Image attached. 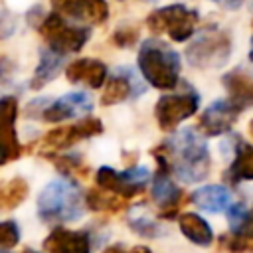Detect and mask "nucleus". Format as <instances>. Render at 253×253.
<instances>
[{"instance_id": "obj_1", "label": "nucleus", "mask_w": 253, "mask_h": 253, "mask_svg": "<svg viewBox=\"0 0 253 253\" xmlns=\"http://www.w3.org/2000/svg\"><path fill=\"white\" fill-rule=\"evenodd\" d=\"M152 154H160L168 162L170 172L186 184L206 180L211 168L208 144L192 128H184L172 134L168 140L154 146Z\"/></svg>"}, {"instance_id": "obj_2", "label": "nucleus", "mask_w": 253, "mask_h": 253, "mask_svg": "<svg viewBox=\"0 0 253 253\" xmlns=\"http://www.w3.org/2000/svg\"><path fill=\"white\" fill-rule=\"evenodd\" d=\"M138 69L156 89L170 91L180 81V55L160 40H144L138 49Z\"/></svg>"}, {"instance_id": "obj_3", "label": "nucleus", "mask_w": 253, "mask_h": 253, "mask_svg": "<svg viewBox=\"0 0 253 253\" xmlns=\"http://www.w3.org/2000/svg\"><path fill=\"white\" fill-rule=\"evenodd\" d=\"M38 215L45 223L73 221L83 215L81 192L67 180H51L38 196Z\"/></svg>"}, {"instance_id": "obj_4", "label": "nucleus", "mask_w": 253, "mask_h": 253, "mask_svg": "<svg viewBox=\"0 0 253 253\" xmlns=\"http://www.w3.org/2000/svg\"><path fill=\"white\" fill-rule=\"evenodd\" d=\"M184 55L188 63L198 69L221 67L229 61L231 55V36L219 28L206 30L186 47Z\"/></svg>"}, {"instance_id": "obj_5", "label": "nucleus", "mask_w": 253, "mask_h": 253, "mask_svg": "<svg viewBox=\"0 0 253 253\" xmlns=\"http://www.w3.org/2000/svg\"><path fill=\"white\" fill-rule=\"evenodd\" d=\"M200 14L184 4H170L164 8H156L148 14L146 26L152 34H166L174 42H186L194 36Z\"/></svg>"}, {"instance_id": "obj_6", "label": "nucleus", "mask_w": 253, "mask_h": 253, "mask_svg": "<svg viewBox=\"0 0 253 253\" xmlns=\"http://www.w3.org/2000/svg\"><path fill=\"white\" fill-rule=\"evenodd\" d=\"M36 26H38V32L42 34V38L47 42V47L61 55L79 51L91 36V32L87 28L67 24L61 18V14H57V12L43 16L42 20H38Z\"/></svg>"}, {"instance_id": "obj_7", "label": "nucleus", "mask_w": 253, "mask_h": 253, "mask_svg": "<svg viewBox=\"0 0 253 253\" xmlns=\"http://www.w3.org/2000/svg\"><path fill=\"white\" fill-rule=\"evenodd\" d=\"M148 180H150V172L144 166H134L125 172H117L111 166H103L95 174V182L101 190L109 194H117L125 200L142 194Z\"/></svg>"}, {"instance_id": "obj_8", "label": "nucleus", "mask_w": 253, "mask_h": 253, "mask_svg": "<svg viewBox=\"0 0 253 253\" xmlns=\"http://www.w3.org/2000/svg\"><path fill=\"white\" fill-rule=\"evenodd\" d=\"M200 107V95L196 91L162 95L154 107L158 126L162 130H174L182 121L190 119Z\"/></svg>"}, {"instance_id": "obj_9", "label": "nucleus", "mask_w": 253, "mask_h": 253, "mask_svg": "<svg viewBox=\"0 0 253 253\" xmlns=\"http://www.w3.org/2000/svg\"><path fill=\"white\" fill-rule=\"evenodd\" d=\"M156 158V172L152 174V184H150V194H152V200L162 208L160 211V217H174L178 213V208L184 200V194L182 190L172 182L170 178V166L168 162L160 156V154H152Z\"/></svg>"}, {"instance_id": "obj_10", "label": "nucleus", "mask_w": 253, "mask_h": 253, "mask_svg": "<svg viewBox=\"0 0 253 253\" xmlns=\"http://www.w3.org/2000/svg\"><path fill=\"white\" fill-rule=\"evenodd\" d=\"M103 132V123L97 117H85L75 125L69 126H55L53 130H49L43 138H42V146L43 148H51V150H61L67 148L83 138H91Z\"/></svg>"}, {"instance_id": "obj_11", "label": "nucleus", "mask_w": 253, "mask_h": 253, "mask_svg": "<svg viewBox=\"0 0 253 253\" xmlns=\"http://www.w3.org/2000/svg\"><path fill=\"white\" fill-rule=\"evenodd\" d=\"M239 113L241 111L231 101L217 99V101H213L211 105L206 107V111L200 115L196 126L206 136H219V134L227 132L233 126V123L237 121Z\"/></svg>"}, {"instance_id": "obj_12", "label": "nucleus", "mask_w": 253, "mask_h": 253, "mask_svg": "<svg viewBox=\"0 0 253 253\" xmlns=\"http://www.w3.org/2000/svg\"><path fill=\"white\" fill-rule=\"evenodd\" d=\"M49 4L57 14L83 24H101L109 18V6L105 0H49Z\"/></svg>"}, {"instance_id": "obj_13", "label": "nucleus", "mask_w": 253, "mask_h": 253, "mask_svg": "<svg viewBox=\"0 0 253 253\" xmlns=\"http://www.w3.org/2000/svg\"><path fill=\"white\" fill-rule=\"evenodd\" d=\"M93 109V101L87 93L75 91V93H67L51 103H47L42 109V119L47 123H61L65 119H73L77 115L89 113Z\"/></svg>"}, {"instance_id": "obj_14", "label": "nucleus", "mask_w": 253, "mask_h": 253, "mask_svg": "<svg viewBox=\"0 0 253 253\" xmlns=\"http://www.w3.org/2000/svg\"><path fill=\"white\" fill-rule=\"evenodd\" d=\"M43 253H91L89 233L55 227L43 239Z\"/></svg>"}, {"instance_id": "obj_15", "label": "nucleus", "mask_w": 253, "mask_h": 253, "mask_svg": "<svg viewBox=\"0 0 253 253\" xmlns=\"http://www.w3.org/2000/svg\"><path fill=\"white\" fill-rule=\"evenodd\" d=\"M136 93H142V87L136 83V77H132V73L128 69H117L115 75L105 79L101 105H105V107L117 105V103H123Z\"/></svg>"}, {"instance_id": "obj_16", "label": "nucleus", "mask_w": 253, "mask_h": 253, "mask_svg": "<svg viewBox=\"0 0 253 253\" xmlns=\"http://www.w3.org/2000/svg\"><path fill=\"white\" fill-rule=\"evenodd\" d=\"M65 77L69 83H85L91 89H99L107 79V65L99 59H75L67 65Z\"/></svg>"}, {"instance_id": "obj_17", "label": "nucleus", "mask_w": 253, "mask_h": 253, "mask_svg": "<svg viewBox=\"0 0 253 253\" xmlns=\"http://www.w3.org/2000/svg\"><path fill=\"white\" fill-rule=\"evenodd\" d=\"M227 91V101H231L239 111L253 107V77L243 69H231L221 77Z\"/></svg>"}, {"instance_id": "obj_18", "label": "nucleus", "mask_w": 253, "mask_h": 253, "mask_svg": "<svg viewBox=\"0 0 253 253\" xmlns=\"http://www.w3.org/2000/svg\"><path fill=\"white\" fill-rule=\"evenodd\" d=\"M192 202L208 213H221L229 208L231 204V192L223 186L217 184H210V186H202L192 194Z\"/></svg>"}, {"instance_id": "obj_19", "label": "nucleus", "mask_w": 253, "mask_h": 253, "mask_svg": "<svg viewBox=\"0 0 253 253\" xmlns=\"http://www.w3.org/2000/svg\"><path fill=\"white\" fill-rule=\"evenodd\" d=\"M237 142L235 152H233V160L229 164V168L225 170V180L229 184H239V182H247L253 180V146L247 142H239V138H235Z\"/></svg>"}, {"instance_id": "obj_20", "label": "nucleus", "mask_w": 253, "mask_h": 253, "mask_svg": "<svg viewBox=\"0 0 253 253\" xmlns=\"http://www.w3.org/2000/svg\"><path fill=\"white\" fill-rule=\"evenodd\" d=\"M223 243L231 253H253V208L247 210L245 217L223 235Z\"/></svg>"}, {"instance_id": "obj_21", "label": "nucleus", "mask_w": 253, "mask_h": 253, "mask_svg": "<svg viewBox=\"0 0 253 253\" xmlns=\"http://www.w3.org/2000/svg\"><path fill=\"white\" fill-rule=\"evenodd\" d=\"M63 57L65 55H61V53H57V51H53L49 47L47 49H42L40 63H38V67H36V71H34V75L30 79V89L40 91L42 87H45L59 73L61 63H63Z\"/></svg>"}, {"instance_id": "obj_22", "label": "nucleus", "mask_w": 253, "mask_h": 253, "mask_svg": "<svg viewBox=\"0 0 253 253\" xmlns=\"http://www.w3.org/2000/svg\"><path fill=\"white\" fill-rule=\"evenodd\" d=\"M178 225H180V231L192 241V243H196V245H200V247H208V245H211V241H213V231H211V227H210V223L204 219V217H200L198 213H182L180 217H178Z\"/></svg>"}, {"instance_id": "obj_23", "label": "nucleus", "mask_w": 253, "mask_h": 253, "mask_svg": "<svg viewBox=\"0 0 253 253\" xmlns=\"http://www.w3.org/2000/svg\"><path fill=\"white\" fill-rule=\"evenodd\" d=\"M28 198V182L20 176L0 182V210H14Z\"/></svg>"}, {"instance_id": "obj_24", "label": "nucleus", "mask_w": 253, "mask_h": 253, "mask_svg": "<svg viewBox=\"0 0 253 253\" xmlns=\"http://www.w3.org/2000/svg\"><path fill=\"white\" fill-rule=\"evenodd\" d=\"M85 204L89 210L93 211H111V213H117L121 210L126 208V200L121 198V196H109L105 190H89L87 196H85Z\"/></svg>"}, {"instance_id": "obj_25", "label": "nucleus", "mask_w": 253, "mask_h": 253, "mask_svg": "<svg viewBox=\"0 0 253 253\" xmlns=\"http://www.w3.org/2000/svg\"><path fill=\"white\" fill-rule=\"evenodd\" d=\"M45 156L63 176H81V178H85L87 172H89V166L81 160L79 154H73V156H69V154H61V156L45 154Z\"/></svg>"}, {"instance_id": "obj_26", "label": "nucleus", "mask_w": 253, "mask_h": 253, "mask_svg": "<svg viewBox=\"0 0 253 253\" xmlns=\"http://www.w3.org/2000/svg\"><path fill=\"white\" fill-rule=\"evenodd\" d=\"M128 227H130L134 233L142 235V237H158L160 231H162L156 221L146 219V217H130V219H128Z\"/></svg>"}, {"instance_id": "obj_27", "label": "nucleus", "mask_w": 253, "mask_h": 253, "mask_svg": "<svg viewBox=\"0 0 253 253\" xmlns=\"http://www.w3.org/2000/svg\"><path fill=\"white\" fill-rule=\"evenodd\" d=\"M20 241V229L16 221H0V249H12Z\"/></svg>"}, {"instance_id": "obj_28", "label": "nucleus", "mask_w": 253, "mask_h": 253, "mask_svg": "<svg viewBox=\"0 0 253 253\" xmlns=\"http://www.w3.org/2000/svg\"><path fill=\"white\" fill-rule=\"evenodd\" d=\"M113 43L119 47H130L136 43L138 40V28L136 26H121L115 34H113Z\"/></svg>"}, {"instance_id": "obj_29", "label": "nucleus", "mask_w": 253, "mask_h": 253, "mask_svg": "<svg viewBox=\"0 0 253 253\" xmlns=\"http://www.w3.org/2000/svg\"><path fill=\"white\" fill-rule=\"evenodd\" d=\"M20 154H22V150H16V148H14V146L0 134V166L6 164V162L16 160Z\"/></svg>"}, {"instance_id": "obj_30", "label": "nucleus", "mask_w": 253, "mask_h": 253, "mask_svg": "<svg viewBox=\"0 0 253 253\" xmlns=\"http://www.w3.org/2000/svg\"><path fill=\"white\" fill-rule=\"evenodd\" d=\"M12 71H14V65H12V61L10 59H6V57H2L0 59V81H8L10 77H12Z\"/></svg>"}, {"instance_id": "obj_31", "label": "nucleus", "mask_w": 253, "mask_h": 253, "mask_svg": "<svg viewBox=\"0 0 253 253\" xmlns=\"http://www.w3.org/2000/svg\"><path fill=\"white\" fill-rule=\"evenodd\" d=\"M215 4H219L221 8H225V10H237V8H241L243 6V2L245 0H213Z\"/></svg>"}, {"instance_id": "obj_32", "label": "nucleus", "mask_w": 253, "mask_h": 253, "mask_svg": "<svg viewBox=\"0 0 253 253\" xmlns=\"http://www.w3.org/2000/svg\"><path fill=\"white\" fill-rule=\"evenodd\" d=\"M12 32V24H8V20L0 14V38H4V36H8Z\"/></svg>"}, {"instance_id": "obj_33", "label": "nucleus", "mask_w": 253, "mask_h": 253, "mask_svg": "<svg viewBox=\"0 0 253 253\" xmlns=\"http://www.w3.org/2000/svg\"><path fill=\"white\" fill-rule=\"evenodd\" d=\"M103 253H126V251L123 249V245H109Z\"/></svg>"}, {"instance_id": "obj_34", "label": "nucleus", "mask_w": 253, "mask_h": 253, "mask_svg": "<svg viewBox=\"0 0 253 253\" xmlns=\"http://www.w3.org/2000/svg\"><path fill=\"white\" fill-rule=\"evenodd\" d=\"M130 253H152V251H150L148 247H144V245H136V247H134Z\"/></svg>"}, {"instance_id": "obj_35", "label": "nucleus", "mask_w": 253, "mask_h": 253, "mask_svg": "<svg viewBox=\"0 0 253 253\" xmlns=\"http://www.w3.org/2000/svg\"><path fill=\"white\" fill-rule=\"evenodd\" d=\"M249 134H251V136H253V119H251V121H249Z\"/></svg>"}, {"instance_id": "obj_36", "label": "nucleus", "mask_w": 253, "mask_h": 253, "mask_svg": "<svg viewBox=\"0 0 253 253\" xmlns=\"http://www.w3.org/2000/svg\"><path fill=\"white\" fill-rule=\"evenodd\" d=\"M22 253H38V251H34V249H30V247H26Z\"/></svg>"}, {"instance_id": "obj_37", "label": "nucleus", "mask_w": 253, "mask_h": 253, "mask_svg": "<svg viewBox=\"0 0 253 253\" xmlns=\"http://www.w3.org/2000/svg\"><path fill=\"white\" fill-rule=\"evenodd\" d=\"M0 253H6V251H0Z\"/></svg>"}]
</instances>
